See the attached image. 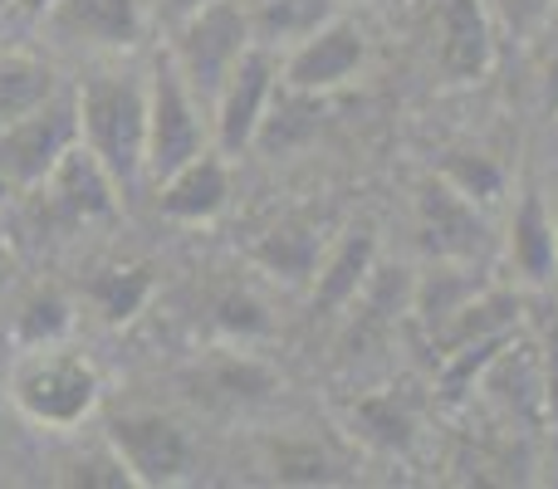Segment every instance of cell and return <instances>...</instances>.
Segmentation results:
<instances>
[{"instance_id":"6da1fadb","label":"cell","mask_w":558,"mask_h":489,"mask_svg":"<svg viewBox=\"0 0 558 489\" xmlns=\"http://www.w3.org/2000/svg\"><path fill=\"white\" fill-rule=\"evenodd\" d=\"M78 147H88L118 192L147 176V74L143 69H94L74 88Z\"/></svg>"},{"instance_id":"7a4b0ae2","label":"cell","mask_w":558,"mask_h":489,"mask_svg":"<svg viewBox=\"0 0 558 489\" xmlns=\"http://www.w3.org/2000/svg\"><path fill=\"white\" fill-rule=\"evenodd\" d=\"M98 396H104V377H98L94 357L69 343L25 347L5 382V402L15 406L29 426L54 431V436L78 431V426L98 412Z\"/></svg>"},{"instance_id":"3957f363","label":"cell","mask_w":558,"mask_h":489,"mask_svg":"<svg viewBox=\"0 0 558 489\" xmlns=\"http://www.w3.org/2000/svg\"><path fill=\"white\" fill-rule=\"evenodd\" d=\"M216 147L211 137V103L186 84V74L162 54L147 69V176L162 182L196 152Z\"/></svg>"},{"instance_id":"277c9868","label":"cell","mask_w":558,"mask_h":489,"mask_svg":"<svg viewBox=\"0 0 558 489\" xmlns=\"http://www.w3.org/2000/svg\"><path fill=\"white\" fill-rule=\"evenodd\" d=\"M255 45L251 29V5L241 0H211L196 15H186L182 25H172V64L186 74V84L211 103L216 88L226 84V74L235 69V59Z\"/></svg>"},{"instance_id":"5b68a950","label":"cell","mask_w":558,"mask_h":489,"mask_svg":"<svg viewBox=\"0 0 558 489\" xmlns=\"http://www.w3.org/2000/svg\"><path fill=\"white\" fill-rule=\"evenodd\" d=\"M78 143V108L74 94H49L39 108L20 113L15 123L0 127V182L10 192H35L64 152Z\"/></svg>"},{"instance_id":"8992f818","label":"cell","mask_w":558,"mask_h":489,"mask_svg":"<svg viewBox=\"0 0 558 489\" xmlns=\"http://www.w3.org/2000/svg\"><path fill=\"white\" fill-rule=\"evenodd\" d=\"M147 20H153V0H49L39 29L59 49L128 54V49H137Z\"/></svg>"},{"instance_id":"52a82bcc","label":"cell","mask_w":558,"mask_h":489,"mask_svg":"<svg viewBox=\"0 0 558 489\" xmlns=\"http://www.w3.org/2000/svg\"><path fill=\"white\" fill-rule=\"evenodd\" d=\"M275 88H279V54L265 45H251L211 98V137L226 157L255 147V133H260L265 113L275 103Z\"/></svg>"},{"instance_id":"ba28073f","label":"cell","mask_w":558,"mask_h":489,"mask_svg":"<svg viewBox=\"0 0 558 489\" xmlns=\"http://www.w3.org/2000/svg\"><path fill=\"white\" fill-rule=\"evenodd\" d=\"M104 441L113 445V455L128 465L133 485L143 489H167L182 485L192 475V441L186 431L162 412H123L108 421Z\"/></svg>"},{"instance_id":"9c48e42d","label":"cell","mask_w":558,"mask_h":489,"mask_svg":"<svg viewBox=\"0 0 558 489\" xmlns=\"http://www.w3.org/2000/svg\"><path fill=\"white\" fill-rule=\"evenodd\" d=\"M367 59V39L363 29L353 25V20L333 15L324 29H314L308 39H299L294 49H284V59H279V78H284L289 88H304V94H333V88H343L348 78L363 69Z\"/></svg>"},{"instance_id":"30bf717a","label":"cell","mask_w":558,"mask_h":489,"mask_svg":"<svg viewBox=\"0 0 558 489\" xmlns=\"http://www.w3.org/2000/svg\"><path fill=\"white\" fill-rule=\"evenodd\" d=\"M416 235H422V249L432 259H461V265H475L490 245L481 201L461 196L441 176L432 186H422V196H416Z\"/></svg>"},{"instance_id":"8fae6325","label":"cell","mask_w":558,"mask_h":489,"mask_svg":"<svg viewBox=\"0 0 558 489\" xmlns=\"http://www.w3.org/2000/svg\"><path fill=\"white\" fill-rule=\"evenodd\" d=\"M495 59V15L485 0H436V64L451 84L485 78Z\"/></svg>"},{"instance_id":"7c38bea8","label":"cell","mask_w":558,"mask_h":489,"mask_svg":"<svg viewBox=\"0 0 558 489\" xmlns=\"http://www.w3.org/2000/svg\"><path fill=\"white\" fill-rule=\"evenodd\" d=\"M226 201H231V167H226L221 147H206V152H196L192 162H182L172 176L157 182L162 216L186 221V225H202L211 216H221Z\"/></svg>"},{"instance_id":"4fadbf2b","label":"cell","mask_w":558,"mask_h":489,"mask_svg":"<svg viewBox=\"0 0 558 489\" xmlns=\"http://www.w3.org/2000/svg\"><path fill=\"white\" fill-rule=\"evenodd\" d=\"M39 186H45V196L69 216V221H94V216H108L118 206V196H123L113 186V176H108L104 167L88 157V147H78V143L69 147L64 162H59Z\"/></svg>"},{"instance_id":"5bb4252c","label":"cell","mask_w":558,"mask_h":489,"mask_svg":"<svg viewBox=\"0 0 558 489\" xmlns=\"http://www.w3.org/2000/svg\"><path fill=\"white\" fill-rule=\"evenodd\" d=\"M524 304L514 294H500V289H481L471 304H461L441 328L432 333V347L441 357L461 353V347H475V343H495V338H510L514 323H520Z\"/></svg>"},{"instance_id":"9a60e30c","label":"cell","mask_w":558,"mask_h":489,"mask_svg":"<svg viewBox=\"0 0 558 489\" xmlns=\"http://www.w3.org/2000/svg\"><path fill=\"white\" fill-rule=\"evenodd\" d=\"M510 259L530 284H549L558 274V216L544 206V196L524 192L510 221Z\"/></svg>"},{"instance_id":"2e32d148","label":"cell","mask_w":558,"mask_h":489,"mask_svg":"<svg viewBox=\"0 0 558 489\" xmlns=\"http://www.w3.org/2000/svg\"><path fill=\"white\" fill-rule=\"evenodd\" d=\"M186 392L206 406H245V402H265L275 392V372L265 363H255V357L221 353L186 377Z\"/></svg>"},{"instance_id":"e0dca14e","label":"cell","mask_w":558,"mask_h":489,"mask_svg":"<svg viewBox=\"0 0 558 489\" xmlns=\"http://www.w3.org/2000/svg\"><path fill=\"white\" fill-rule=\"evenodd\" d=\"M373 269H377L373 231H348L343 241H338V249L318 265V274H314V308H324V314L348 308L357 294H363L367 279H373Z\"/></svg>"},{"instance_id":"ac0fdd59","label":"cell","mask_w":558,"mask_h":489,"mask_svg":"<svg viewBox=\"0 0 558 489\" xmlns=\"http://www.w3.org/2000/svg\"><path fill=\"white\" fill-rule=\"evenodd\" d=\"M338 15V0H251V29L255 45L265 49H294L314 29H324Z\"/></svg>"},{"instance_id":"d6986e66","label":"cell","mask_w":558,"mask_h":489,"mask_svg":"<svg viewBox=\"0 0 558 489\" xmlns=\"http://www.w3.org/2000/svg\"><path fill=\"white\" fill-rule=\"evenodd\" d=\"M153 289H157V279L147 265H113V269H98V274L88 279L84 294L104 323H133V318L147 308Z\"/></svg>"},{"instance_id":"ffe728a7","label":"cell","mask_w":558,"mask_h":489,"mask_svg":"<svg viewBox=\"0 0 558 489\" xmlns=\"http://www.w3.org/2000/svg\"><path fill=\"white\" fill-rule=\"evenodd\" d=\"M348 426H353L357 441L383 455H407L416 441V416L397 396H363V402H353L348 406Z\"/></svg>"},{"instance_id":"44dd1931","label":"cell","mask_w":558,"mask_h":489,"mask_svg":"<svg viewBox=\"0 0 558 489\" xmlns=\"http://www.w3.org/2000/svg\"><path fill=\"white\" fill-rule=\"evenodd\" d=\"M255 265L265 274L284 279V284H304L318 274L324 265V241H318L314 225H275L260 245H255Z\"/></svg>"},{"instance_id":"7402d4cb","label":"cell","mask_w":558,"mask_h":489,"mask_svg":"<svg viewBox=\"0 0 558 489\" xmlns=\"http://www.w3.org/2000/svg\"><path fill=\"white\" fill-rule=\"evenodd\" d=\"M314 133H318V94L289 88L284 78H279L275 103H270V113H265L260 133H255V147H265V152H294V147L308 143Z\"/></svg>"},{"instance_id":"603a6c76","label":"cell","mask_w":558,"mask_h":489,"mask_svg":"<svg viewBox=\"0 0 558 489\" xmlns=\"http://www.w3.org/2000/svg\"><path fill=\"white\" fill-rule=\"evenodd\" d=\"M59 94V74L35 54H0V127Z\"/></svg>"},{"instance_id":"cb8c5ba5","label":"cell","mask_w":558,"mask_h":489,"mask_svg":"<svg viewBox=\"0 0 558 489\" xmlns=\"http://www.w3.org/2000/svg\"><path fill=\"white\" fill-rule=\"evenodd\" d=\"M10 328H15L20 347L69 343V333H74V304H69L59 289H29V294L15 304Z\"/></svg>"},{"instance_id":"d4e9b609","label":"cell","mask_w":558,"mask_h":489,"mask_svg":"<svg viewBox=\"0 0 558 489\" xmlns=\"http://www.w3.org/2000/svg\"><path fill=\"white\" fill-rule=\"evenodd\" d=\"M265 455H270V470L279 485H328L333 480V461H328L314 441L284 436V441L265 445Z\"/></svg>"},{"instance_id":"484cf974","label":"cell","mask_w":558,"mask_h":489,"mask_svg":"<svg viewBox=\"0 0 558 489\" xmlns=\"http://www.w3.org/2000/svg\"><path fill=\"white\" fill-rule=\"evenodd\" d=\"M59 485H69V489H128L133 485V475H128V465L113 455V445H94V451H84V455H69V461H59V475H54Z\"/></svg>"},{"instance_id":"4316f807","label":"cell","mask_w":558,"mask_h":489,"mask_svg":"<svg viewBox=\"0 0 558 489\" xmlns=\"http://www.w3.org/2000/svg\"><path fill=\"white\" fill-rule=\"evenodd\" d=\"M441 182H451L461 196H471V201L485 206L505 192V167L495 162V157H481V152H446Z\"/></svg>"},{"instance_id":"83f0119b","label":"cell","mask_w":558,"mask_h":489,"mask_svg":"<svg viewBox=\"0 0 558 489\" xmlns=\"http://www.w3.org/2000/svg\"><path fill=\"white\" fill-rule=\"evenodd\" d=\"M485 5H490L495 25H505L514 39H530L554 20L558 0H485Z\"/></svg>"},{"instance_id":"f1b7e54d","label":"cell","mask_w":558,"mask_h":489,"mask_svg":"<svg viewBox=\"0 0 558 489\" xmlns=\"http://www.w3.org/2000/svg\"><path fill=\"white\" fill-rule=\"evenodd\" d=\"M216 323H221L226 333H235V338L270 333V318H265V308L255 304L251 294H226L221 304H216Z\"/></svg>"},{"instance_id":"f546056e","label":"cell","mask_w":558,"mask_h":489,"mask_svg":"<svg viewBox=\"0 0 558 489\" xmlns=\"http://www.w3.org/2000/svg\"><path fill=\"white\" fill-rule=\"evenodd\" d=\"M539 363H544V416L558 421V328L549 343L539 347Z\"/></svg>"},{"instance_id":"4dcf8cb0","label":"cell","mask_w":558,"mask_h":489,"mask_svg":"<svg viewBox=\"0 0 558 489\" xmlns=\"http://www.w3.org/2000/svg\"><path fill=\"white\" fill-rule=\"evenodd\" d=\"M202 5H211V0H153V15L172 29V25H182L186 15H196Z\"/></svg>"},{"instance_id":"1f68e13d","label":"cell","mask_w":558,"mask_h":489,"mask_svg":"<svg viewBox=\"0 0 558 489\" xmlns=\"http://www.w3.org/2000/svg\"><path fill=\"white\" fill-rule=\"evenodd\" d=\"M544 108H554L558 113V49H554L549 64H544Z\"/></svg>"}]
</instances>
